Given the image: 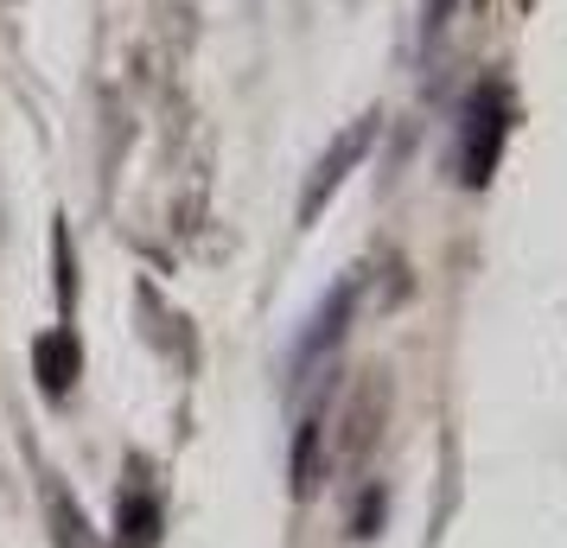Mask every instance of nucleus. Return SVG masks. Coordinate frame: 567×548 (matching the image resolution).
<instances>
[]
</instances>
